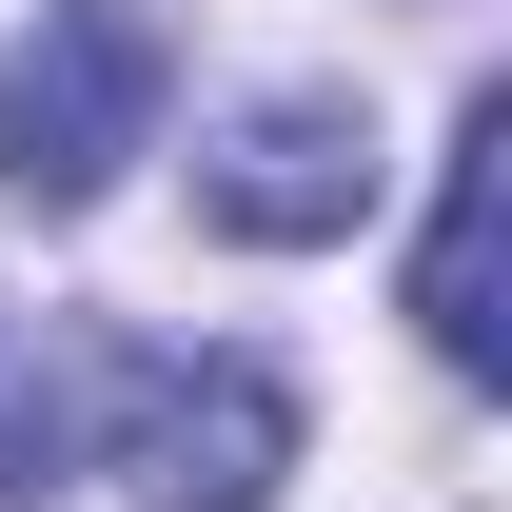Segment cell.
Returning <instances> with one entry per match:
<instances>
[{"label": "cell", "instance_id": "cell-1", "mask_svg": "<svg viewBox=\"0 0 512 512\" xmlns=\"http://www.w3.org/2000/svg\"><path fill=\"white\" fill-rule=\"evenodd\" d=\"M158 79H178V60H158L138 0H60V20L0 60V178H20V197H99L138 138H158Z\"/></svg>", "mask_w": 512, "mask_h": 512}, {"label": "cell", "instance_id": "cell-2", "mask_svg": "<svg viewBox=\"0 0 512 512\" xmlns=\"http://www.w3.org/2000/svg\"><path fill=\"white\" fill-rule=\"evenodd\" d=\"M119 473H138V512H276L296 375L276 355H119Z\"/></svg>", "mask_w": 512, "mask_h": 512}, {"label": "cell", "instance_id": "cell-4", "mask_svg": "<svg viewBox=\"0 0 512 512\" xmlns=\"http://www.w3.org/2000/svg\"><path fill=\"white\" fill-rule=\"evenodd\" d=\"M493 197H512V99H473L434 158V237H414V335H434L453 375H493L512 316H493Z\"/></svg>", "mask_w": 512, "mask_h": 512}, {"label": "cell", "instance_id": "cell-3", "mask_svg": "<svg viewBox=\"0 0 512 512\" xmlns=\"http://www.w3.org/2000/svg\"><path fill=\"white\" fill-rule=\"evenodd\" d=\"M197 217H217V237H355V217H375V119H355V99H256L237 138H217V158H197Z\"/></svg>", "mask_w": 512, "mask_h": 512}]
</instances>
